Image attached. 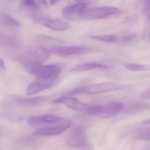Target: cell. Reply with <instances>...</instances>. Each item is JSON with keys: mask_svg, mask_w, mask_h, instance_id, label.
Returning a JSON list of instances; mask_svg holds the SVG:
<instances>
[{"mask_svg": "<svg viewBox=\"0 0 150 150\" xmlns=\"http://www.w3.org/2000/svg\"><path fill=\"white\" fill-rule=\"evenodd\" d=\"M126 87H127L126 85L117 83L110 82L99 83L81 86L74 90L72 92H70L68 95H75L77 94L94 95L101 94L108 92L121 90Z\"/></svg>", "mask_w": 150, "mask_h": 150, "instance_id": "6da1fadb", "label": "cell"}, {"mask_svg": "<svg viewBox=\"0 0 150 150\" xmlns=\"http://www.w3.org/2000/svg\"><path fill=\"white\" fill-rule=\"evenodd\" d=\"M124 108L120 102H115L103 105L89 106L86 112L89 115L101 118H108L118 114Z\"/></svg>", "mask_w": 150, "mask_h": 150, "instance_id": "7a4b0ae2", "label": "cell"}, {"mask_svg": "<svg viewBox=\"0 0 150 150\" xmlns=\"http://www.w3.org/2000/svg\"><path fill=\"white\" fill-rule=\"evenodd\" d=\"M120 10L115 7H102L93 8L83 11L79 18L95 20L105 18L109 16L120 13Z\"/></svg>", "mask_w": 150, "mask_h": 150, "instance_id": "3957f363", "label": "cell"}, {"mask_svg": "<svg viewBox=\"0 0 150 150\" xmlns=\"http://www.w3.org/2000/svg\"><path fill=\"white\" fill-rule=\"evenodd\" d=\"M60 71V68L58 65H43L39 63L33 68L30 73L38 79L54 80L58 77Z\"/></svg>", "mask_w": 150, "mask_h": 150, "instance_id": "277c9868", "label": "cell"}, {"mask_svg": "<svg viewBox=\"0 0 150 150\" xmlns=\"http://www.w3.org/2000/svg\"><path fill=\"white\" fill-rule=\"evenodd\" d=\"M87 143L85 129L81 127H76L72 129L67 140L68 146L73 148H82Z\"/></svg>", "mask_w": 150, "mask_h": 150, "instance_id": "5b68a950", "label": "cell"}, {"mask_svg": "<svg viewBox=\"0 0 150 150\" xmlns=\"http://www.w3.org/2000/svg\"><path fill=\"white\" fill-rule=\"evenodd\" d=\"M8 102L24 107H32L38 106L45 101V97L26 98L18 96H10L7 97Z\"/></svg>", "mask_w": 150, "mask_h": 150, "instance_id": "8992f818", "label": "cell"}, {"mask_svg": "<svg viewBox=\"0 0 150 150\" xmlns=\"http://www.w3.org/2000/svg\"><path fill=\"white\" fill-rule=\"evenodd\" d=\"M71 123L69 121H62L58 126L46 127L34 131V135L37 136H53L58 135L66 131L70 127Z\"/></svg>", "mask_w": 150, "mask_h": 150, "instance_id": "52a82bcc", "label": "cell"}, {"mask_svg": "<svg viewBox=\"0 0 150 150\" xmlns=\"http://www.w3.org/2000/svg\"><path fill=\"white\" fill-rule=\"evenodd\" d=\"M27 122L33 127L48 124L60 123L63 121V118L53 114L30 116L27 118Z\"/></svg>", "mask_w": 150, "mask_h": 150, "instance_id": "ba28073f", "label": "cell"}, {"mask_svg": "<svg viewBox=\"0 0 150 150\" xmlns=\"http://www.w3.org/2000/svg\"><path fill=\"white\" fill-rule=\"evenodd\" d=\"M90 4V3L89 2H80L78 3L67 6L62 10V15L67 20H75L79 18L81 12L86 9Z\"/></svg>", "mask_w": 150, "mask_h": 150, "instance_id": "9c48e42d", "label": "cell"}, {"mask_svg": "<svg viewBox=\"0 0 150 150\" xmlns=\"http://www.w3.org/2000/svg\"><path fill=\"white\" fill-rule=\"evenodd\" d=\"M52 104H62L68 108L77 112H86L89 106L79 101L77 99L72 97H62L51 102Z\"/></svg>", "mask_w": 150, "mask_h": 150, "instance_id": "30bf717a", "label": "cell"}, {"mask_svg": "<svg viewBox=\"0 0 150 150\" xmlns=\"http://www.w3.org/2000/svg\"><path fill=\"white\" fill-rule=\"evenodd\" d=\"M49 50L51 53L62 57L84 53L88 51L86 48L79 46H54Z\"/></svg>", "mask_w": 150, "mask_h": 150, "instance_id": "8fae6325", "label": "cell"}, {"mask_svg": "<svg viewBox=\"0 0 150 150\" xmlns=\"http://www.w3.org/2000/svg\"><path fill=\"white\" fill-rule=\"evenodd\" d=\"M54 80L38 79L31 83L26 90L28 96L34 95L45 90H47L52 86Z\"/></svg>", "mask_w": 150, "mask_h": 150, "instance_id": "7c38bea8", "label": "cell"}, {"mask_svg": "<svg viewBox=\"0 0 150 150\" xmlns=\"http://www.w3.org/2000/svg\"><path fill=\"white\" fill-rule=\"evenodd\" d=\"M51 53L48 49L39 47L32 49L25 57L29 60L41 63L50 57Z\"/></svg>", "mask_w": 150, "mask_h": 150, "instance_id": "4fadbf2b", "label": "cell"}, {"mask_svg": "<svg viewBox=\"0 0 150 150\" xmlns=\"http://www.w3.org/2000/svg\"><path fill=\"white\" fill-rule=\"evenodd\" d=\"M42 25L55 31H64L68 29L69 24L59 19H49L47 18Z\"/></svg>", "mask_w": 150, "mask_h": 150, "instance_id": "5bb4252c", "label": "cell"}, {"mask_svg": "<svg viewBox=\"0 0 150 150\" xmlns=\"http://www.w3.org/2000/svg\"><path fill=\"white\" fill-rule=\"evenodd\" d=\"M0 45L4 47L17 49L20 47V42L15 37L0 32Z\"/></svg>", "mask_w": 150, "mask_h": 150, "instance_id": "9a60e30c", "label": "cell"}, {"mask_svg": "<svg viewBox=\"0 0 150 150\" xmlns=\"http://www.w3.org/2000/svg\"><path fill=\"white\" fill-rule=\"evenodd\" d=\"M0 23L9 26L18 27L20 23L12 16L4 12H0Z\"/></svg>", "mask_w": 150, "mask_h": 150, "instance_id": "2e32d148", "label": "cell"}, {"mask_svg": "<svg viewBox=\"0 0 150 150\" xmlns=\"http://www.w3.org/2000/svg\"><path fill=\"white\" fill-rule=\"evenodd\" d=\"M134 139L150 141V127L139 129L134 135Z\"/></svg>", "mask_w": 150, "mask_h": 150, "instance_id": "e0dca14e", "label": "cell"}, {"mask_svg": "<svg viewBox=\"0 0 150 150\" xmlns=\"http://www.w3.org/2000/svg\"><path fill=\"white\" fill-rule=\"evenodd\" d=\"M107 67L104 65H101L99 63H86L76 66L71 69V71H76V72H80V71H86L90 70L96 68H107Z\"/></svg>", "mask_w": 150, "mask_h": 150, "instance_id": "ac0fdd59", "label": "cell"}, {"mask_svg": "<svg viewBox=\"0 0 150 150\" xmlns=\"http://www.w3.org/2000/svg\"><path fill=\"white\" fill-rule=\"evenodd\" d=\"M150 109V105L143 103H134L129 107H128L127 111L131 114H134L140 112L147 111Z\"/></svg>", "mask_w": 150, "mask_h": 150, "instance_id": "d6986e66", "label": "cell"}, {"mask_svg": "<svg viewBox=\"0 0 150 150\" xmlns=\"http://www.w3.org/2000/svg\"><path fill=\"white\" fill-rule=\"evenodd\" d=\"M90 38L92 39L108 43H113L118 40L117 37L112 35H91L90 36Z\"/></svg>", "mask_w": 150, "mask_h": 150, "instance_id": "ffe728a7", "label": "cell"}, {"mask_svg": "<svg viewBox=\"0 0 150 150\" xmlns=\"http://www.w3.org/2000/svg\"><path fill=\"white\" fill-rule=\"evenodd\" d=\"M127 69L132 71H140L150 70V65H139L134 63H127L125 65Z\"/></svg>", "mask_w": 150, "mask_h": 150, "instance_id": "44dd1931", "label": "cell"}, {"mask_svg": "<svg viewBox=\"0 0 150 150\" xmlns=\"http://www.w3.org/2000/svg\"><path fill=\"white\" fill-rule=\"evenodd\" d=\"M23 3L25 7L33 10L39 9L38 4L35 0H23Z\"/></svg>", "mask_w": 150, "mask_h": 150, "instance_id": "7402d4cb", "label": "cell"}, {"mask_svg": "<svg viewBox=\"0 0 150 150\" xmlns=\"http://www.w3.org/2000/svg\"><path fill=\"white\" fill-rule=\"evenodd\" d=\"M136 37V36L134 34H129V35L123 36L121 38V41L122 42H123V43L129 42V41L134 39Z\"/></svg>", "mask_w": 150, "mask_h": 150, "instance_id": "603a6c76", "label": "cell"}, {"mask_svg": "<svg viewBox=\"0 0 150 150\" xmlns=\"http://www.w3.org/2000/svg\"><path fill=\"white\" fill-rule=\"evenodd\" d=\"M140 97L144 99H150V89L143 92L140 95Z\"/></svg>", "mask_w": 150, "mask_h": 150, "instance_id": "cb8c5ba5", "label": "cell"}, {"mask_svg": "<svg viewBox=\"0 0 150 150\" xmlns=\"http://www.w3.org/2000/svg\"><path fill=\"white\" fill-rule=\"evenodd\" d=\"M144 6L146 10H150V0H145Z\"/></svg>", "mask_w": 150, "mask_h": 150, "instance_id": "d4e9b609", "label": "cell"}, {"mask_svg": "<svg viewBox=\"0 0 150 150\" xmlns=\"http://www.w3.org/2000/svg\"><path fill=\"white\" fill-rule=\"evenodd\" d=\"M39 3L43 6L46 7H48V4L46 0H39Z\"/></svg>", "mask_w": 150, "mask_h": 150, "instance_id": "484cf974", "label": "cell"}, {"mask_svg": "<svg viewBox=\"0 0 150 150\" xmlns=\"http://www.w3.org/2000/svg\"><path fill=\"white\" fill-rule=\"evenodd\" d=\"M61 1L62 0H49V1L51 5H53Z\"/></svg>", "mask_w": 150, "mask_h": 150, "instance_id": "4316f807", "label": "cell"}, {"mask_svg": "<svg viewBox=\"0 0 150 150\" xmlns=\"http://www.w3.org/2000/svg\"><path fill=\"white\" fill-rule=\"evenodd\" d=\"M0 68L3 69L5 68V64L4 62V61L1 59H0Z\"/></svg>", "mask_w": 150, "mask_h": 150, "instance_id": "83f0119b", "label": "cell"}, {"mask_svg": "<svg viewBox=\"0 0 150 150\" xmlns=\"http://www.w3.org/2000/svg\"><path fill=\"white\" fill-rule=\"evenodd\" d=\"M142 123L143 124H144V125H150V119L144 121Z\"/></svg>", "mask_w": 150, "mask_h": 150, "instance_id": "f1b7e54d", "label": "cell"}, {"mask_svg": "<svg viewBox=\"0 0 150 150\" xmlns=\"http://www.w3.org/2000/svg\"><path fill=\"white\" fill-rule=\"evenodd\" d=\"M75 1H76L82 2L85 1H88V0H75Z\"/></svg>", "mask_w": 150, "mask_h": 150, "instance_id": "f546056e", "label": "cell"}, {"mask_svg": "<svg viewBox=\"0 0 150 150\" xmlns=\"http://www.w3.org/2000/svg\"><path fill=\"white\" fill-rule=\"evenodd\" d=\"M148 18H149V20L150 21V14L149 15V16H148Z\"/></svg>", "mask_w": 150, "mask_h": 150, "instance_id": "4dcf8cb0", "label": "cell"}, {"mask_svg": "<svg viewBox=\"0 0 150 150\" xmlns=\"http://www.w3.org/2000/svg\"><path fill=\"white\" fill-rule=\"evenodd\" d=\"M1 133H0V137H1Z\"/></svg>", "mask_w": 150, "mask_h": 150, "instance_id": "1f68e13d", "label": "cell"}]
</instances>
